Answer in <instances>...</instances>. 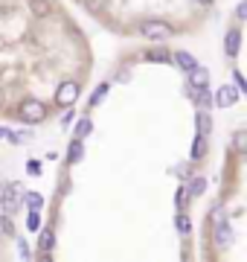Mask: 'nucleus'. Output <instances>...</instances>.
Listing matches in <instances>:
<instances>
[{"label":"nucleus","mask_w":247,"mask_h":262,"mask_svg":"<svg viewBox=\"0 0 247 262\" xmlns=\"http://www.w3.org/2000/svg\"><path fill=\"white\" fill-rule=\"evenodd\" d=\"M0 108H3V91H0Z\"/></svg>","instance_id":"473e14b6"},{"label":"nucleus","mask_w":247,"mask_h":262,"mask_svg":"<svg viewBox=\"0 0 247 262\" xmlns=\"http://www.w3.org/2000/svg\"><path fill=\"white\" fill-rule=\"evenodd\" d=\"M233 82H236V91H238V94H244V91H247V84H244V76L238 73V70L233 73Z\"/></svg>","instance_id":"a878e982"},{"label":"nucleus","mask_w":247,"mask_h":262,"mask_svg":"<svg viewBox=\"0 0 247 262\" xmlns=\"http://www.w3.org/2000/svg\"><path fill=\"white\" fill-rule=\"evenodd\" d=\"M87 6L93 12H102V0H87Z\"/></svg>","instance_id":"cd10ccee"},{"label":"nucleus","mask_w":247,"mask_h":262,"mask_svg":"<svg viewBox=\"0 0 247 262\" xmlns=\"http://www.w3.org/2000/svg\"><path fill=\"white\" fill-rule=\"evenodd\" d=\"M178 175H183V178H186V175H189V166H186V163H181V166H178Z\"/></svg>","instance_id":"7c9ffc66"},{"label":"nucleus","mask_w":247,"mask_h":262,"mask_svg":"<svg viewBox=\"0 0 247 262\" xmlns=\"http://www.w3.org/2000/svg\"><path fill=\"white\" fill-rule=\"evenodd\" d=\"M195 125H198V134H209L212 131V120H209L207 111H198L195 114Z\"/></svg>","instance_id":"ddd939ff"},{"label":"nucleus","mask_w":247,"mask_h":262,"mask_svg":"<svg viewBox=\"0 0 247 262\" xmlns=\"http://www.w3.org/2000/svg\"><path fill=\"white\" fill-rule=\"evenodd\" d=\"M212 245L215 248H230L233 245V227L227 225V219H221L212 225Z\"/></svg>","instance_id":"39448f33"},{"label":"nucleus","mask_w":247,"mask_h":262,"mask_svg":"<svg viewBox=\"0 0 247 262\" xmlns=\"http://www.w3.org/2000/svg\"><path fill=\"white\" fill-rule=\"evenodd\" d=\"M171 58H175V64H178V67H183L186 73H189L192 67L198 64V61H195V56H192V53H186V50H178V53H175Z\"/></svg>","instance_id":"6e6552de"},{"label":"nucleus","mask_w":247,"mask_h":262,"mask_svg":"<svg viewBox=\"0 0 247 262\" xmlns=\"http://www.w3.org/2000/svg\"><path fill=\"white\" fill-rule=\"evenodd\" d=\"M224 44H227V56L236 58V56H238V44H241V32H238V29H230Z\"/></svg>","instance_id":"9d476101"},{"label":"nucleus","mask_w":247,"mask_h":262,"mask_svg":"<svg viewBox=\"0 0 247 262\" xmlns=\"http://www.w3.org/2000/svg\"><path fill=\"white\" fill-rule=\"evenodd\" d=\"M195 3H201V6H207V3H212V0H195Z\"/></svg>","instance_id":"2f4dec72"},{"label":"nucleus","mask_w":247,"mask_h":262,"mask_svg":"<svg viewBox=\"0 0 247 262\" xmlns=\"http://www.w3.org/2000/svg\"><path fill=\"white\" fill-rule=\"evenodd\" d=\"M195 91V99H198V108L201 111H207L209 105H212V96L207 94V88H192Z\"/></svg>","instance_id":"2eb2a0df"},{"label":"nucleus","mask_w":247,"mask_h":262,"mask_svg":"<svg viewBox=\"0 0 247 262\" xmlns=\"http://www.w3.org/2000/svg\"><path fill=\"white\" fill-rule=\"evenodd\" d=\"M53 245H56V233H53V227H41V233H38V251H53Z\"/></svg>","instance_id":"1a4fd4ad"},{"label":"nucleus","mask_w":247,"mask_h":262,"mask_svg":"<svg viewBox=\"0 0 247 262\" xmlns=\"http://www.w3.org/2000/svg\"><path fill=\"white\" fill-rule=\"evenodd\" d=\"M29 9L44 18V15H50V3H47V0H29Z\"/></svg>","instance_id":"6ab92c4d"},{"label":"nucleus","mask_w":247,"mask_h":262,"mask_svg":"<svg viewBox=\"0 0 247 262\" xmlns=\"http://www.w3.org/2000/svg\"><path fill=\"white\" fill-rule=\"evenodd\" d=\"M238 102V91L236 88H230V84H224V88H218V94H215V105L218 108H230V105Z\"/></svg>","instance_id":"423d86ee"},{"label":"nucleus","mask_w":247,"mask_h":262,"mask_svg":"<svg viewBox=\"0 0 247 262\" xmlns=\"http://www.w3.org/2000/svg\"><path fill=\"white\" fill-rule=\"evenodd\" d=\"M186 189H189V195H192V198L204 195V189H207V178H201V175H195V178H192V184H189Z\"/></svg>","instance_id":"4468645a"},{"label":"nucleus","mask_w":247,"mask_h":262,"mask_svg":"<svg viewBox=\"0 0 247 262\" xmlns=\"http://www.w3.org/2000/svg\"><path fill=\"white\" fill-rule=\"evenodd\" d=\"M149 58H152V61H169V53H166V50H163V47H154L152 50V53H149Z\"/></svg>","instance_id":"5701e85b"},{"label":"nucleus","mask_w":247,"mask_h":262,"mask_svg":"<svg viewBox=\"0 0 247 262\" xmlns=\"http://www.w3.org/2000/svg\"><path fill=\"white\" fill-rule=\"evenodd\" d=\"M207 82H209V70H207V67L195 64L189 70V84H192V88H207Z\"/></svg>","instance_id":"0eeeda50"},{"label":"nucleus","mask_w":247,"mask_h":262,"mask_svg":"<svg viewBox=\"0 0 247 262\" xmlns=\"http://www.w3.org/2000/svg\"><path fill=\"white\" fill-rule=\"evenodd\" d=\"M175 225H178V230H181L183 236H189V230H192V219L186 213H178V222H175Z\"/></svg>","instance_id":"a211bd4d"},{"label":"nucleus","mask_w":247,"mask_h":262,"mask_svg":"<svg viewBox=\"0 0 247 262\" xmlns=\"http://www.w3.org/2000/svg\"><path fill=\"white\" fill-rule=\"evenodd\" d=\"M79 94H82V91H79L76 82H61L58 91H56V102L61 105V108H70V105L79 99Z\"/></svg>","instance_id":"20e7f679"},{"label":"nucleus","mask_w":247,"mask_h":262,"mask_svg":"<svg viewBox=\"0 0 247 262\" xmlns=\"http://www.w3.org/2000/svg\"><path fill=\"white\" fill-rule=\"evenodd\" d=\"M20 256H23V259H29V245L27 242H20Z\"/></svg>","instance_id":"c756f323"},{"label":"nucleus","mask_w":247,"mask_h":262,"mask_svg":"<svg viewBox=\"0 0 247 262\" xmlns=\"http://www.w3.org/2000/svg\"><path fill=\"white\" fill-rule=\"evenodd\" d=\"M20 195H23V189H20V184H3V189H0V204H3V213H18L20 207Z\"/></svg>","instance_id":"f03ea898"},{"label":"nucleus","mask_w":247,"mask_h":262,"mask_svg":"<svg viewBox=\"0 0 247 262\" xmlns=\"http://www.w3.org/2000/svg\"><path fill=\"white\" fill-rule=\"evenodd\" d=\"M108 91H111V84H108V82H105V84H99V91H96V94L90 96V105H96V102H99V99H102L105 94H108Z\"/></svg>","instance_id":"393cba45"},{"label":"nucleus","mask_w":247,"mask_h":262,"mask_svg":"<svg viewBox=\"0 0 247 262\" xmlns=\"http://www.w3.org/2000/svg\"><path fill=\"white\" fill-rule=\"evenodd\" d=\"M204 155H207V134H198V137L192 140V155H189V158L192 160H201Z\"/></svg>","instance_id":"f8f14e48"},{"label":"nucleus","mask_w":247,"mask_h":262,"mask_svg":"<svg viewBox=\"0 0 247 262\" xmlns=\"http://www.w3.org/2000/svg\"><path fill=\"white\" fill-rule=\"evenodd\" d=\"M82 158H85V143H82V137H76V140L70 143V149H67V160L70 163H79Z\"/></svg>","instance_id":"9b49d317"},{"label":"nucleus","mask_w":247,"mask_h":262,"mask_svg":"<svg viewBox=\"0 0 247 262\" xmlns=\"http://www.w3.org/2000/svg\"><path fill=\"white\" fill-rule=\"evenodd\" d=\"M20 198L27 201V207H29V210H41V207H44V198H41L38 192H23Z\"/></svg>","instance_id":"dca6fc26"},{"label":"nucleus","mask_w":247,"mask_h":262,"mask_svg":"<svg viewBox=\"0 0 247 262\" xmlns=\"http://www.w3.org/2000/svg\"><path fill=\"white\" fill-rule=\"evenodd\" d=\"M27 169L32 172V175H35V172H41V163H35V160H29V163H27Z\"/></svg>","instance_id":"c85d7f7f"},{"label":"nucleus","mask_w":247,"mask_h":262,"mask_svg":"<svg viewBox=\"0 0 247 262\" xmlns=\"http://www.w3.org/2000/svg\"><path fill=\"white\" fill-rule=\"evenodd\" d=\"M47 117V105L38 102V99H27V102H20L18 108V120L23 122H41Z\"/></svg>","instance_id":"7ed1b4c3"},{"label":"nucleus","mask_w":247,"mask_h":262,"mask_svg":"<svg viewBox=\"0 0 247 262\" xmlns=\"http://www.w3.org/2000/svg\"><path fill=\"white\" fill-rule=\"evenodd\" d=\"M93 131V122H90V117H82V120L76 122V137H87Z\"/></svg>","instance_id":"f3484780"},{"label":"nucleus","mask_w":247,"mask_h":262,"mask_svg":"<svg viewBox=\"0 0 247 262\" xmlns=\"http://www.w3.org/2000/svg\"><path fill=\"white\" fill-rule=\"evenodd\" d=\"M189 189H186V187H181V189H178V195H175V204H178V210H183V207H186V204H189Z\"/></svg>","instance_id":"4be33fe9"},{"label":"nucleus","mask_w":247,"mask_h":262,"mask_svg":"<svg viewBox=\"0 0 247 262\" xmlns=\"http://www.w3.org/2000/svg\"><path fill=\"white\" fill-rule=\"evenodd\" d=\"M221 219H227V210H224V204H215L212 210H209V225H215V222H221Z\"/></svg>","instance_id":"aec40b11"},{"label":"nucleus","mask_w":247,"mask_h":262,"mask_svg":"<svg viewBox=\"0 0 247 262\" xmlns=\"http://www.w3.org/2000/svg\"><path fill=\"white\" fill-rule=\"evenodd\" d=\"M236 18H241V20L247 18V3H244V0H241V3L236 6Z\"/></svg>","instance_id":"bb28decb"},{"label":"nucleus","mask_w":247,"mask_h":262,"mask_svg":"<svg viewBox=\"0 0 247 262\" xmlns=\"http://www.w3.org/2000/svg\"><path fill=\"white\" fill-rule=\"evenodd\" d=\"M233 146H236L238 151H244V149H247V134H244V131H238L236 137H233Z\"/></svg>","instance_id":"b1692460"},{"label":"nucleus","mask_w":247,"mask_h":262,"mask_svg":"<svg viewBox=\"0 0 247 262\" xmlns=\"http://www.w3.org/2000/svg\"><path fill=\"white\" fill-rule=\"evenodd\" d=\"M140 35L149 38V41H166V38L175 35V29L166 20H143L140 24Z\"/></svg>","instance_id":"f257e3e1"},{"label":"nucleus","mask_w":247,"mask_h":262,"mask_svg":"<svg viewBox=\"0 0 247 262\" xmlns=\"http://www.w3.org/2000/svg\"><path fill=\"white\" fill-rule=\"evenodd\" d=\"M27 227H29V230H32V233H38V230H41V215H38V210H29Z\"/></svg>","instance_id":"412c9836"}]
</instances>
